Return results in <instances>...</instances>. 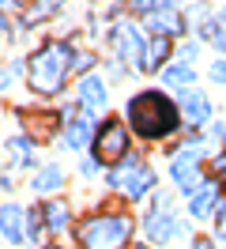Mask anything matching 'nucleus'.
I'll list each match as a JSON object with an SVG mask.
<instances>
[{
  "mask_svg": "<svg viewBox=\"0 0 226 249\" xmlns=\"http://www.w3.org/2000/svg\"><path fill=\"white\" fill-rule=\"evenodd\" d=\"M196 147L189 143V147H177V155L170 159V178L177 181V189L181 193H189L192 196L196 193V185H200V166H196Z\"/></svg>",
  "mask_w": 226,
  "mask_h": 249,
  "instance_id": "nucleus-5",
  "label": "nucleus"
},
{
  "mask_svg": "<svg viewBox=\"0 0 226 249\" xmlns=\"http://www.w3.org/2000/svg\"><path fill=\"white\" fill-rule=\"evenodd\" d=\"M143 249H151V246H143Z\"/></svg>",
  "mask_w": 226,
  "mask_h": 249,
  "instance_id": "nucleus-26",
  "label": "nucleus"
},
{
  "mask_svg": "<svg viewBox=\"0 0 226 249\" xmlns=\"http://www.w3.org/2000/svg\"><path fill=\"white\" fill-rule=\"evenodd\" d=\"M94 170H98V159H83V162H79V174H83V178H90Z\"/></svg>",
  "mask_w": 226,
  "mask_h": 249,
  "instance_id": "nucleus-20",
  "label": "nucleus"
},
{
  "mask_svg": "<svg viewBox=\"0 0 226 249\" xmlns=\"http://www.w3.org/2000/svg\"><path fill=\"white\" fill-rule=\"evenodd\" d=\"M177 219L170 215V212H166V208H158V212H151L147 215V242L151 246H162V242H170V238H174V234H177Z\"/></svg>",
  "mask_w": 226,
  "mask_h": 249,
  "instance_id": "nucleus-7",
  "label": "nucleus"
},
{
  "mask_svg": "<svg viewBox=\"0 0 226 249\" xmlns=\"http://www.w3.org/2000/svg\"><path fill=\"white\" fill-rule=\"evenodd\" d=\"M87 64H94V57H87V53H75V72H87Z\"/></svg>",
  "mask_w": 226,
  "mask_h": 249,
  "instance_id": "nucleus-22",
  "label": "nucleus"
},
{
  "mask_svg": "<svg viewBox=\"0 0 226 249\" xmlns=\"http://www.w3.org/2000/svg\"><path fill=\"white\" fill-rule=\"evenodd\" d=\"M42 219H45V231H49V234L64 231V227L72 223V215H68V204H60V200L45 204V208H42Z\"/></svg>",
  "mask_w": 226,
  "mask_h": 249,
  "instance_id": "nucleus-15",
  "label": "nucleus"
},
{
  "mask_svg": "<svg viewBox=\"0 0 226 249\" xmlns=\"http://www.w3.org/2000/svg\"><path fill=\"white\" fill-rule=\"evenodd\" d=\"M45 249H60V246H45Z\"/></svg>",
  "mask_w": 226,
  "mask_h": 249,
  "instance_id": "nucleus-25",
  "label": "nucleus"
},
{
  "mask_svg": "<svg viewBox=\"0 0 226 249\" xmlns=\"http://www.w3.org/2000/svg\"><path fill=\"white\" fill-rule=\"evenodd\" d=\"M215 208H219V193H215V185H204V189H196L192 196H189V212H192L196 219H208Z\"/></svg>",
  "mask_w": 226,
  "mask_h": 249,
  "instance_id": "nucleus-13",
  "label": "nucleus"
},
{
  "mask_svg": "<svg viewBox=\"0 0 226 249\" xmlns=\"http://www.w3.org/2000/svg\"><path fill=\"white\" fill-rule=\"evenodd\" d=\"M60 185H64V170H60V166H45V170H38V178H34V189H38V193H57Z\"/></svg>",
  "mask_w": 226,
  "mask_h": 249,
  "instance_id": "nucleus-16",
  "label": "nucleus"
},
{
  "mask_svg": "<svg viewBox=\"0 0 226 249\" xmlns=\"http://www.w3.org/2000/svg\"><path fill=\"white\" fill-rule=\"evenodd\" d=\"M105 102V83L98 76H83L79 79V106L83 109H98Z\"/></svg>",
  "mask_w": 226,
  "mask_h": 249,
  "instance_id": "nucleus-12",
  "label": "nucleus"
},
{
  "mask_svg": "<svg viewBox=\"0 0 226 249\" xmlns=\"http://www.w3.org/2000/svg\"><path fill=\"white\" fill-rule=\"evenodd\" d=\"M124 117H128L136 136H143V140H162V136H170V132L181 124V109L174 106L162 91H143V94H136V98H128Z\"/></svg>",
  "mask_w": 226,
  "mask_h": 249,
  "instance_id": "nucleus-1",
  "label": "nucleus"
},
{
  "mask_svg": "<svg viewBox=\"0 0 226 249\" xmlns=\"http://www.w3.org/2000/svg\"><path fill=\"white\" fill-rule=\"evenodd\" d=\"M94 159L98 162H117L128 159V128L121 124V117H105L98 124V136H94Z\"/></svg>",
  "mask_w": 226,
  "mask_h": 249,
  "instance_id": "nucleus-4",
  "label": "nucleus"
},
{
  "mask_svg": "<svg viewBox=\"0 0 226 249\" xmlns=\"http://www.w3.org/2000/svg\"><path fill=\"white\" fill-rule=\"evenodd\" d=\"M170 53H174V46H170V38H151L147 49H143V72H155V68H162L166 61H170Z\"/></svg>",
  "mask_w": 226,
  "mask_h": 249,
  "instance_id": "nucleus-11",
  "label": "nucleus"
},
{
  "mask_svg": "<svg viewBox=\"0 0 226 249\" xmlns=\"http://www.w3.org/2000/svg\"><path fill=\"white\" fill-rule=\"evenodd\" d=\"M72 68H75L72 46L49 38V42H42V46L34 49V57H30L27 83H30V91H38V94H57L60 87H64V79H68Z\"/></svg>",
  "mask_w": 226,
  "mask_h": 249,
  "instance_id": "nucleus-2",
  "label": "nucleus"
},
{
  "mask_svg": "<svg viewBox=\"0 0 226 249\" xmlns=\"http://www.w3.org/2000/svg\"><path fill=\"white\" fill-rule=\"evenodd\" d=\"M211 178H219V181H226V151L219 159H211Z\"/></svg>",
  "mask_w": 226,
  "mask_h": 249,
  "instance_id": "nucleus-19",
  "label": "nucleus"
},
{
  "mask_svg": "<svg viewBox=\"0 0 226 249\" xmlns=\"http://www.w3.org/2000/svg\"><path fill=\"white\" fill-rule=\"evenodd\" d=\"M109 38H113V46H117V53L121 57H128V61H136V57H143V42H139V34H136V27H128V23H124V27H113V34H109Z\"/></svg>",
  "mask_w": 226,
  "mask_h": 249,
  "instance_id": "nucleus-9",
  "label": "nucleus"
},
{
  "mask_svg": "<svg viewBox=\"0 0 226 249\" xmlns=\"http://www.w3.org/2000/svg\"><path fill=\"white\" fill-rule=\"evenodd\" d=\"M94 136H98V132H94V117H90V113L72 117V121L64 124V143H68V147H75V151H79V147H87Z\"/></svg>",
  "mask_w": 226,
  "mask_h": 249,
  "instance_id": "nucleus-8",
  "label": "nucleus"
},
{
  "mask_svg": "<svg viewBox=\"0 0 226 249\" xmlns=\"http://www.w3.org/2000/svg\"><path fill=\"white\" fill-rule=\"evenodd\" d=\"M8 151H12V162H19V166H30V162H34V140H27V136H12V140H8Z\"/></svg>",
  "mask_w": 226,
  "mask_h": 249,
  "instance_id": "nucleus-17",
  "label": "nucleus"
},
{
  "mask_svg": "<svg viewBox=\"0 0 226 249\" xmlns=\"http://www.w3.org/2000/svg\"><path fill=\"white\" fill-rule=\"evenodd\" d=\"M132 215H124V212L87 215L79 223V242L83 249H124L132 242Z\"/></svg>",
  "mask_w": 226,
  "mask_h": 249,
  "instance_id": "nucleus-3",
  "label": "nucleus"
},
{
  "mask_svg": "<svg viewBox=\"0 0 226 249\" xmlns=\"http://www.w3.org/2000/svg\"><path fill=\"white\" fill-rule=\"evenodd\" d=\"M223 143H226V124H223Z\"/></svg>",
  "mask_w": 226,
  "mask_h": 249,
  "instance_id": "nucleus-24",
  "label": "nucleus"
},
{
  "mask_svg": "<svg viewBox=\"0 0 226 249\" xmlns=\"http://www.w3.org/2000/svg\"><path fill=\"white\" fill-rule=\"evenodd\" d=\"M0 231H4V238H8L12 246H19V242H23V208L4 204V208H0Z\"/></svg>",
  "mask_w": 226,
  "mask_h": 249,
  "instance_id": "nucleus-10",
  "label": "nucleus"
},
{
  "mask_svg": "<svg viewBox=\"0 0 226 249\" xmlns=\"http://www.w3.org/2000/svg\"><path fill=\"white\" fill-rule=\"evenodd\" d=\"M211 117V98L204 91H185L181 94V121L200 128V124Z\"/></svg>",
  "mask_w": 226,
  "mask_h": 249,
  "instance_id": "nucleus-6",
  "label": "nucleus"
},
{
  "mask_svg": "<svg viewBox=\"0 0 226 249\" xmlns=\"http://www.w3.org/2000/svg\"><path fill=\"white\" fill-rule=\"evenodd\" d=\"M211 79H215V83H226V61H219L211 68Z\"/></svg>",
  "mask_w": 226,
  "mask_h": 249,
  "instance_id": "nucleus-21",
  "label": "nucleus"
},
{
  "mask_svg": "<svg viewBox=\"0 0 226 249\" xmlns=\"http://www.w3.org/2000/svg\"><path fill=\"white\" fill-rule=\"evenodd\" d=\"M192 249H215V242H211L208 234H200V238H192Z\"/></svg>",
  "mask_w": 226,
  "mask_h": 249,
  "instance_id": "nucleus-23",
  "label": "nucleus"
},
{
  "mask_svg": "<svg viewBox=\"0 0 226 249\" xmlns=\"http://www.w3.org/2000/svg\"><path fill=\"white\" fill-rule=\"evenodd\" d=\"M192 79H196L192 64H174V68H166V83H170V87H189Z\"/></svg>",
  "mask_w": 226,
  "mask_h": 249,
  "instance_id": "nucleus-18",
  "label": "nucleus"
},
{
  "mask_svg": "<svg viewBox=\"0 0 226 249\" xmlns=\"http://www.w3.org/2000/svg\"><path fill=\"white\" fill-rule=\"evenodd\" d=\"M155 185H158V178H155V170H151L147 162H143V166L136 170V178L128 181V185H124V196H128V200H139V196H143L147 189H155Z\"/></svg>",
  "mask_w": 226,
  "mask_h": 249,
  "instance_id": "nucleus-14",
  "label": "nucleus"
}]
</instances>
